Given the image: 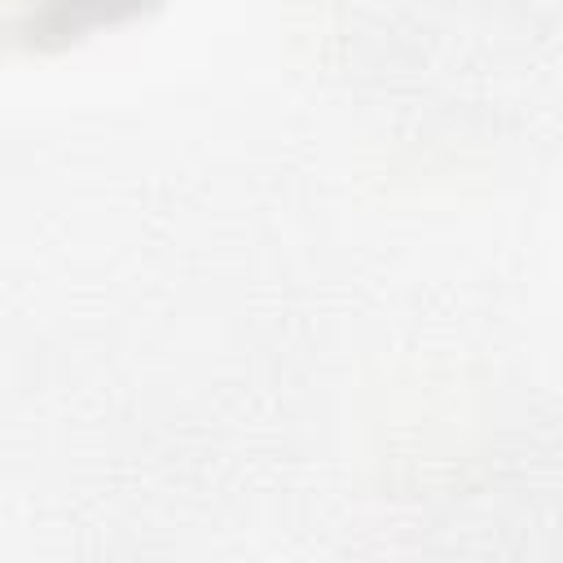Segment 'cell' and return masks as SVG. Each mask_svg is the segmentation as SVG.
<instances>
[{
  "label": "cell",
  "instance_id": "cell-1",
  "mask_svg": "<svg viewBox=\"0 0 563 563\" xmlns=\"http://www.w3.org/2000/svg\"><path fill=\"white\" fill-rule=\"evenodd\" d=\"M13 4L31 9V18L18 31L40 40V35H70L88 22H110L119 13H132L145 0H13Z\"/></svg>",
  "mask_w": 563,
  "mask_h": 563
}]
</instances>
